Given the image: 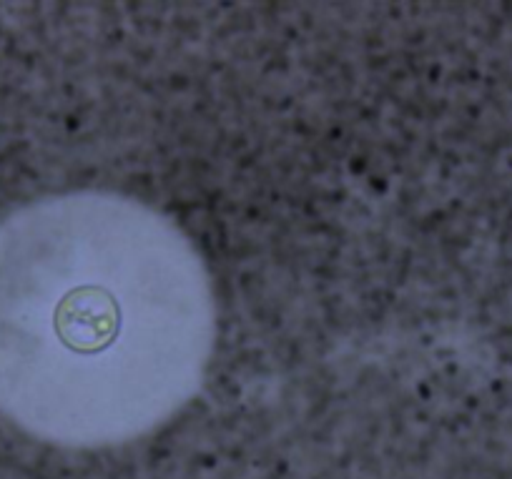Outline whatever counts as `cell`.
<instances>
[{
	"instance_id": "6da1fadb",
	"label": "cell",
	"mask_w": 512,
	"mask_h": 479,
	"mask_svg": "<svg viewBox=\"0 0 512 479\" xmlns=\"http://www.w3.org/2000/svg\"><path fill=\"white\" fill-rule=\"evenodd\" d=\"M53 327L71 352H106L121 332V306L103 286H78L58 301Z\"/></svg>"
}]
</instances>
